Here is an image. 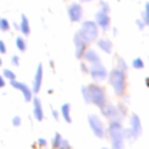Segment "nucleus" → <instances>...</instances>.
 Listing matches in <instances>:
<instances>
[{
  "mask_svg": "<svg viewBox=\"0 0 149 149\" xmlns=\"http://www.w3.org/2000/svg\"><path fill=\"white\" fill-rule=\"evenodd\" d=\"M109 136L111 140L113 149H123L124 147V130L120 122L111 120L109 126Z\"/></svg>",
  "mask_w": 149,
  "mask_h": 149,
  "instance_id": "f257e3e1",
  "label": "nucleus"
},
{
  "mask_svg": "<svg viewBox=\"0 0 149 149\" xmlns=\"http://www.w3.org/2000/svg\"><path fill=\"white\" fill-rule=\"evenodd\" d=\"M110 84L113 85L114 92H115L116 94H119V95L123 94L124 90H126V73H124V71L119 70V68L111 71Z\"/></svg>",
  "mask_w": 149,
  "mask_h": 149,
  "instance_id": "f03ea898",
  "label": "nucleus"
},
{
  "mask_svg": "<svg viewBox=\"0 0 149 149\" xmlns=\"http://www.w3.org/2000/svg\"><path fill=\"white\" fill-rule=\"evenodd\" d=\"M79 34L84 38V41L86 43H90V42L95 41L98 37V26L94 21H85L82 24L81 29H80Z\"/></svg>",
  "mask_w": 149,
  "mask_h": 149,
  "instance_id": "7ed1b4c3",
  "label": "nucleus"
},
{
  "mask_svg": "<svg viewBox=\"0 0 149 149\" xmlns=\"http://www.w3.org/2000/svg\"><path fill=\"white\" fill-rule=\"evenodd\" d=\"M88 92H89V98L90 102H93L94 105H97L100 109H102L106 103V94L105 90L98 85H89L88 86Z\"/></svg>",
  "mask_w": 149,
  "mask_h": 149,
  "instance_id": "20e7f679",
  "label": "nucleus"
},
{
  "mask_svg": "<svg viewBox=\"0 0 149 149\" xmlns=\"http://www.w3.org/2000/svg\"><path fill=\"white\" fill-rule=\"evenodd\" d=\"M101 110H102V113L105 114V116H107L110 120H118V122H120L122 118L124 116V114H126V111H124V110H119V109L115 107V106L106 105V103H105V106H103Z\"/></svg>",
  "mask_w": 149,
  "mask_h": 149,
  "instance_id": "39448f33",
  "label": "nucleus"
},
{
  "mask_svg": "<svg viewBox=\"0 0 149 149\" xmlns=\"http://www.w3.org/2000/svg\"><path fill=\"white\" fill-rule=\"evenodd\" d=\"M88 119H89V126H90V128H92L93 134L97 137L105 136V126H103L102 120H101L97 115H94V114H90Z\"/></svg>",
  "mask_w": 149,
  "mask_h": 149,
  "instance_id": "423d86ee",
  "label": "nucleus"
},
{
  "mask_svg": "<svg viewBox=\"0 0 149 149\" xmlns=\"http://www.w3.org/2000/svg\"><path fill=\"white\" fill-rule=\"evenodd\" d=\"M90 76H92V79L95 80V81H102V80H105L106 76H107V71L101 64V62L93 63V65L90 67Z\"/></svg>",
  "mask_w": 149,
  "mask_h": 149,
  "instance_id": "0eeeda50",
  "label": "nucleus"
},
{
  "mask_svg": "<svg viewBox=\"0 0 149 149\" xmlns=\"http://www.w3.org/2000/svg\"><path fill=\"white\" fill-rule=\"evenodd\" d=\"M82 7L79 3H72V4L68 7V16H70V20L72 22H79L82 18Z\"/></svg>",
  "mask_w": 149,
  "mask_h": 149,
  "instance_id": "6e6552de",
  "label": "nucleus"
},
{
  "mask_svg": "<svg viewBox=\"0 0 149 149\" xmlns=\"http://www.w3.org/2000/svg\"><path fill=\"white\" fill-rule=\"evenodd\" d=\"M74 52H76V58L77 59H80V58H82V54H84V51L86 50V42L84 41V38H82L81 36H80L79 33L74 34Z\"/></svg>",
  "mask_w": 149,
  "mask_h": 149,
  "instance_id": "1a4fd4ad",
  "label": "nucleus"
},
{
  "mask_svg": "<svg viewBox=\"0 0 149 149\" xmlns=\"http://www.w3.org/2000/svg\"><path fill=\"white\" fill-rule=\"evenodd\" d=\"M95 24H97L98 26H101L103 30L109 29V26H110V17H109V13L102 12V10H98V12L95 13Z\"/></svg>",
  "mask_w": 149,
  "mask_h": 149,
  "instance_id": "9d476101",
  "label": "nucleus"
},
{
  "mask_svg": "<svg viewBox=\"0 0 149 149\" xmlns=\"http://www.w3.org/2000/svg\"><path fill=\"white\" fill-rule=\"evenodd\" d=\"M10 84H12V86L15 88V89H18L21 93L24 94V98H25V101H30L31 100V90L28 88V85L26 84H22V82H18V81H15V80H10Z\"/></svg>",
  "mask_w": 149,
  "mask_h": 149,
  "instance_id": "9b49d317",
  "label": "nucleus"
},
{
  "mask_svg": "<svg viewBox=\"0 0 149 149\" xmlns=\"http://www.w3.org/2000/svg\"><path fill=\"white\" fill-rule=\"evenodd\" d=\"M42 64L38 65L37 68V72H36V76H34V81H33V90L34 93H38L41 90V86H42V79H43V70H42Z\"/></svg>",
  "mask_w": 149,
  "mask_h": 149,
  "instance_id": "f8f14e48",
  "label": "nucleus"
},
{
  "mask_svg": "<svg viewBox=\"0 0 149 149\" xmlns=\"http://www.w3.org/2000/svg\"><path fill=\"white\" fill-rule=\"evenodd\" d=\"M141 122H140V118L136 115V114H132L131 116V132L135 135L136 137H139L141 135Z\"/></svg>",
  "mask_w": 149,
  "mask_h": 149,
  "instance_id": "ddd939ff",
  "label": "nucleus"
},
{
  "mask_svg": "<svg viewBox=\"0 0 149 149\" xmlns=\"http://www.w3.org/2000/svg\"><path fill=\"white\" fill-rule=\"evenodd\" d=\"M33 114L34 118L37 120L41 122L43 119V110H42V103L39 101V98H34V105H33Z\"/></svg>",
  "mask_w": 149,
  "mask_h": 149,
  "instance_id": "4468645a",
  "label": "nucleus"
},
{
  "mask_svg": "<svg viewBox=\"0 0 149 149\" xmlns=\"http://www.w3.org/2000/svg\"><path fill=\"white\" fill-rule=\"evenodd\" d=\"M82 58H85V60L90 62L92 64H93V63H98V62H100V55H98L97 52H95L94 50H92V49L85 50L84 54H82Z\"/></svg>",
  "mask_w": 149,
  "mask_h": 149,
  "instance_id": "2eb2a0df",
  "label": "nucleus"
},
{
  "mask_svg": "<svg viewBox=\"0 0 149 149\" xmlns=\"http://www.w3.org/2000/svg\"><path fill=\"white\" fill-rule=\"evenodd\" d=\"M98 47H100L102 51L107 52V54H110L111 50H113V45H111V42L109 41L107 38H102V39H98Z\"/></svg>",
  "mask_w": 149,
  "mask_h": 149,
  "instance_id": "dca6fc26",
  "label": "nucleus"
},
{
  "mask_svg": "<svg viewBox=\"0 0 149 149\" xmlns=\"http://www.w3.org/2000/svg\"><path fill=\"white\" fill-rule=\"evenodd\" d=\"M20 30L24 33V36H29L30 34V25H29V20L25 15L21 16V24H20Z\"/></svg>",
  "mask_w": 149,
  "mask_h": 149,
  "instance_id": "f3484780",
  "label": "nucleus"
},
{
  "mask_svg": "<svg viewBox=\"0 0 149 149\" xmlns=\"http://www.w3.org/2000/svg\"><path fill=\"white\" fill-rule=\"evenodd\" d=\"M62 115H63V118L65 119L67 123L72 122V119H71V106L68 105V103H64V105L62 106Z\"/></svg>",
  "mask_w": 149,
  "mask_h": 149,
  "instance_id": "a211bd4d",
  "label": "nucleus"
},
{
  "mask_svg": "<svg viewBox=\"0 0 149 149\" xmlns=\"http://www.w3.org/2000/svg\"><path fill=\"white\" fill-rule=\"evenodd\" d=\"M16 46H17V49L20 50V51H25V50H26L25 39H24L22 37H17V39H16Z\"/></svg>",
  "mask_w": 149,
  "mask_h": 149,
  "instance_id": "6ab92c4d",
  "label": "nucleus"
},
{
  "mask_svg": "<svg viewBox=\"0 0 149 149\" xmlns=\"http://www.w3.org/2000/svg\"><path fill=\"white\" fill-rule=\"evenodd\" d=\"M10 28L9 22H8L7 18H0V30L1 31H8Z\"/></svg>",
  "mask_w": 149,
  "mask_h": 149,
  "instance_id": "aec40b11",
  "label": "nucleus"
},
{
  "mask_svg": "<svg viewBox=\"0 0 149 149\" xmlns=\"http://www.w3.org/2000/svg\"><path fill=\"white\" fill-rule=\"evenodd\" d=\"M132 65H134V68H136V70H143V68H144V62H143L141 58H136V59L132 62Z\"/></svg>",
  "mask_w": 149,
  "mask_h": 149,
  "instance_id": "412c9836",
  "label": "nucleus"
},
{
  "mask_svg": "<svg viewBox=\"0 0 149 149\" xmlns=\"http://www.w3.org/2000/svg\"><path fill=\"white\" fill-rule=\"evenodd\" d=\"M56 149H71V145H70V143H68L67 140L60 139V141H59V144H58Z\"/></svg>",
  "mask_w": 149,
  "mask_h": 149,
  "instance_id": "4be33fe9",
  "label": "nucleus"
},
{
  "mask_svg": "<svg viewBox=\"0 0 149 149\" xmlns=\"http://www.w3.org/2000/svg\"><path fill=\"white\" fill-rule=\"evenodd\" d=\"M143 18H144V24H145V25H148V24H149V4H148V3L145 4L144 16H143Z\"/></svg>",
  "mask_w": 149,
  "mask_h": 149,
  "instance_id": "5701e85b",
  "label": "nucleus"
},
{
  "mask_svg": "<svg viewBox=\"0 0 149 149\" xmlns=\"http://www.w3.org/2000/svg\"><path fill=\"white\" fill-rule=\"evenodd\" d=\"M3 74H4V77L5 79H8V80H15L16 79V74L12 72V71H9V70H4L3 71Z\"/></svg>",
  "mask_w": 149,
  "mask_h": 149,
  "instance_id": "b1692460",
  "label": "nucleus"
},
{
  "mask_svg": "<svg viewBox=\"0 0 149 149\" xmlns=\"http://www.w3.org/2000/svg\"><path fill=\"white\" fill-rule=\"evenodd\" d=\"M82 95H84V101L86 103H89L90 102V98H89V92H88V88L86 86H82Z\"/></svg>",
  "mask_w": 149,
  "mask_h": 149,
  "instance_id": "393cba45",
  "label": "nucleus"
},
{
  "mask_svg": "<svg viewBox=\"0 0 149 149\" xmlns=\"http://www.w3.org/2000/svg\"><path fill=\"white\" fill-rule=\"evenodd\" d=\"M118 68L119 70H122V71L127 70V64H126V62H124L122 58H118Z\"/></svg>",
  "mask_w": 149,
  "mask_h": 149,
  "instance_id": "a878e982",
  "label": "nucleus"
},
{
  "mask_svg": "<svg viewBox=\"0 0 149 149\" xmlns=\"http://www.w3.org/2000/svg\"><path fill=\"white\" fill-rule=\"evenodd\" d=\"M100 10L109 13V12H110V7H109V4H107L106 1H101V9H100Z\"/></svg>",
  "mask_w": 149,
  "mask_h": 149,
  "instance_id": "bb28decb",
  "label": "nucleus"
},
{
  "mask_svg": "<svg viewBox=\"0 0 149 149\" xmlns=\"http://www.w3.org/2000/svg\"><path fill=\"white\" fill-rule=\"evenodd\" d=\"M60 139H62V136H60L59 134H55V136H54V141H52V147H54V148H58V144H59Z\"/></svg>",
  "mask_w": 149,
  "mask_h": 149,
  "instance_id": "cd10ccee",
  "label": "nucleus"
},
{
  "mask_svg": "<svg viewBox=\"0 0 149 149\" xmlns=\"http://www.w3.org/2000/svg\"><path fill=\"white\" fill-rule=\"evenodd\" d=\"M12 123H13V126H20L21 124V118L20 116H15V118H13V120H12Z\"/></svg>",
  "mask_w": 149,
  "mask_h": 149,
  "instance_id": "c85d7f7f",
  "label": "nucleus"
},
{
  "mask_svg": "<svg viewBox=\"0 0 149 149\" xmlns=\"http://www.w3.org/2000/svg\"><path fill=\"white\" fill-rule=\"evenodd\" d=\"M7 52V49H5V43L0 39V54H5Z\"/></svg>",
  "mask_w": 149,
  "mask_h": 149,
  "instance_id": "c756f323",
  "label": "nucleus"
},
{
  "mask_svg": "<svg viewBox=\"0 0 149 149\" xmlns=\"http://www.w3.org/2000/svg\"><path fill=\"white\" fill-rule=\"evenodd\" d=\"M136 24H137V26H139V28H140V29H144L145 24H144V22H143V21H141V20H137V21H136Z\"/></svg>",
  "mask_w": 149,
  "mask_h": 149,
  "instance_id": "7c9ffc66",
  "label": "nucleus"
},
{
  "mask_svg": "<svg viewBox=\"0 0 149 149\" xmlns=\"http://www.w3.org/2000/svg\"><path fill=\"white\" fill-rule=\"evenodd\" d=\"M12 63L15 65H18V63H20V62H18V56H13L12 58Z\"/></svg>",
  "mask_w": 149,
  "mask_h": 149,
  "instance_id": "2f4dec72",
  "label": "nucleus"
},
{
  "mask_svg": "<svg viewBox=\"0 0 149 149\" xmlns=\"http://www.w3.org/2000/svg\"><path fill=\"white\" fill-rule=\"evenodd\" d=\"M5 85V81H4V79H3V76L0 74V88H3Z\"/></svg>",
  "mask_w": 149,
  "mask_h": 149,
  "instance_id": "473e14b6",
  "label": "nucleus"
},
{
  "mask_svg": "<svg viewBox=\"0 0 149 149\" xmlns=\"http://www.w3.org/2000/svg\"><path fill=\"white\" fill-rule=\"evenodd\" d=\"M38 141H39V145H41V147H43V145H46V140H45V139H39Z\"/></svg>",
  "mask_w": 149,
  "mask_h": 149,
  "instance_id": "72a5a7b5",
  "label": "nucleus"
},
{
  "mask_svg": "<svg viewBox=\"0 0 149 149\" xmlns=\"http://www.w3.org/2000/svg\"><path fill=\"white\" fill-rule=\"evenodd\" d=\"M52 114H54V116H55V119H58V113H56V111H52Z\"/></svg>",
  "mask_w": 149,
  "mask_h": 149,
  "instance_id": "f704fd0d",
  "label": "nucleus"
},
{
  "mask_svg": "<svg viewBox=\"0 0 149 149\" xmlns=\"http://www.w3.org/2000/svg\"><path fill=\"white\" fill-rule=\"evenodd\" d=\"M81 1H90V0H81Z\"/></svg>",
  "mask_w": 149,
  "mask_h": 149,
  "instance_id": "c9c22d12",
  "label": "nucleus"
},
{
  "mask_svg": "<svg viewBox=\"0 0 149 149\" xmlns=\"http://www.w3.org/2000/svg\"><path fill=\"white\" fill-rule=\"evenodd\" d=\"M1 63H3V62H1V58H0V65H1Z\"/></svg>",
  "mask_w": 149,
  "mask_h": 149,
  "instance_id": "e433bc0d",
  "label": "nucleus"
},
{
  "mask_svg": "<svg viewBox=\"0 0 149 149\" xmlns=\"http://www.w3.org/2000/svg\"><path fill=\"white\" fill-rule=\"evenodd\" d=\"M103 149H107V148H103Z\"/></svg>",
  "mask_w": 149,
  "mask_h": 149,
  "instance_id": "4c0bfd02",
  "label": "nucleus"
}]
</instances>
